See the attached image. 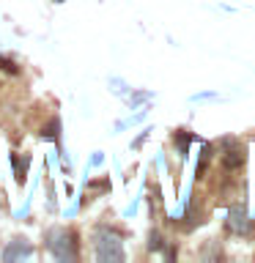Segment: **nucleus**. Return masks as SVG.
Listing matches in <instances>:
<instances>
[{"instance_id":"f257e3e1","label":"nucleus","mask_w":255,"mask_h":263,"mask_svg":"<svg viewBox=\"0 0 255 263\" xmlns=\"http://www.w3.org/2000/svg\"><path fill=\"white\" fill-rule=\"evenodd\" d=\"M94 250L99 260H123V247L118 241V236H113L110 230H96L94 236Z\"/></svg>"},{"instance_id":"20e7f679","label":"nucleus","mask_w":255,"mask_h":263,"mask_svg":"<svg viewBox=\"0 0 255 263\" xmlns=\"http://www.w3.org/2000/svg\"><path fill=\"white\" fill-rule=\"evenodd\" d=\"M30 252H33V250H30V244L25 241V238H14V241L6 247V252H3V260H8V263H11V260H16V258H28Z\"/></svg>"},{"instance_id":"39448f33","label":"nucleus","mask_w":255,"mask_h":263,"mask_svg":"<svg viewBox=\"0 0 255 263\" xmlns=\"http://www.w3.org/2000/svg\"><path fill=\"white\" fill-rule=\"evenodd\" d=\"M230 230H236V233H247V230H250V219H247L244 209L230 211Z\"/></svg>"},{"instance_id":"f03ea898","label":"nucleus","mask_w":255,"mask_h":263,"mask_svg":"<svg viewBox=\"0 0 255 263\" xmlns=\"http://www.w3.org/2000/svg\"><path fill=\"white\" fill-rule=\"evenodd\" d=\"M49 252L55 255L58 260H74L77 258V250H74V241H71V236L66 233V230L61 228H55V230H49Z\"/></svg>"},{"instance_id":"423d86ee","label":"nucleus","mask_w":255,"mask_h":263,"mask_svg":"<svg viewBox=\"0 0 255 263\" xmlns=\"http://www.w3.org/2000/svg\"><path fill=\"white\" fill-rule=\"evenodd\" d=\"M44 137H49V140H55V137H58V121L49 123V129L44 132Z\"/></svg>"},{"instance_id":"6e6552de","label":"nucleus","mask_w":255,"mask_h":263,"mask_svg":"<svg viewBox=\"0 0 255 263\" xmlns=\"http://www.w3.org/2000/svg\"><path fill=\"white\" fill-rule=\"evenodd\" d=\"M58 3H61V0H58Z\"/></svg>"},{"instance_id":"0eeeda50","label":"nucleus","mask_w":255,"mask_h":263,"mask_svg":"<svg viewBox=\"0 0 255 263\" xmlns=\"http://www.w3.org/2000/svg\"><path fill=\"white\" fill-rule=\"evenodd\" d=\"M162 247V238H159V233H151V250H159Z\"/></svg>"},{"instance_id":"7ed1b4c3","label":"nucleus","mask_w":255,"mask_h":263,"mask_svg":"<svg viewBox=\"0 0 255 263\" xmlns=\"http://www.w3.org/2000/svg\"><path fill=\"white\" fill-rule=\"evenodd\" d=\"M222 164L225 167H239V164H244V145L233 143V140H225V154H222Z\"/></svg>"}]
</instances>
